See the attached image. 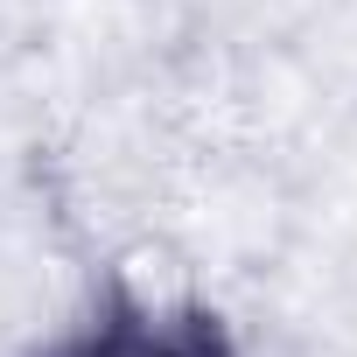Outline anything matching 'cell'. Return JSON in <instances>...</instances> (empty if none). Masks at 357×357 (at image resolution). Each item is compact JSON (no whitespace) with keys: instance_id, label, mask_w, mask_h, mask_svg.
<instances>
[{"instance_id":"obj_1","label":"cell","mask_w":357,"mask_h":357,"mask_svg":"<svg viewBox=\"0 0 357 357\" xmlns=\"http://www.w3.org/2000/svg\"><path fill=\"white\" fill-rule=\"evenodd\" d=\"M29 357H238V343L197 301H147L133 287H105L91 322H77L70 336Z\"/></svg>"}]
</instances>
